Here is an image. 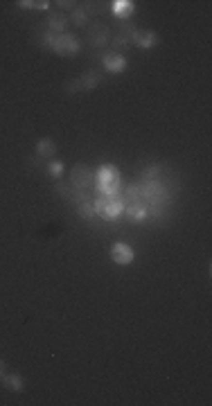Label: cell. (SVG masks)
<instances>
[{"label": "cell", "instance_id": "obj_7", "mask_svg": "<svg viewBox=\"0 0 212 406\" xmlns=\"http://www.w3.org/2000/svg\"><path fill=\"white\" fill-rule=\"evenodd\" d=\"M102 59H104V68L108 72H122L126 68V59L118 52H108V54H104Z\"/></svg>", "mask_w": 212, "mask_h": 406}, {"label": "cell", "instance_id": "obj_3", "mask_svg": "<svg viewBox=\"0 0 212 406\" xmlns=\"http://www.w3.org/2000/svg\"><path fill=\"white\" fill-rule=\"evenodd\" d=\"M52 50L57 54H61V57L79 52V39H77V36H73V34H68V32L66 34H59V36L52 41Z\"/></svg>", "mask_w": 212, "mask_h": 406}, {"label": "cell", "instance_id": "obj_17", "mask_svg": "<svg viewBox=\"0 0 212 406\" xmlns=\"http://www.w3.org/2000/svg\"><path fill=\"white\" fill-rule=\"evenodd\" d=\"M5 386L9 390H23V379L18 375H9V377H5Z\"/></svg>", "mask_w": 212, "mask_h": 406}, {"label": "cell", "instance_id": "obj_10", "mask_svg": "<svg viewBox=\"0 0 212 406\" xmlns=\"http://www.w3.org/2000/svg\"><path fill=\"white\" fill-rule=\"evenodd\" d=\"M36 154L43 158H54V154H57V144H54L52 138H41L39 142H36Z\"/></svg>", "mask_w": 212, "mask_h": 406}, {"label": "cell", "instance_id": "obj_14", "mask_svg": "<svg viewBox=\"0 0 212 406\" xmlns=\"http://www.w3.org/2000/svg\"><path fill=\"white\" fill-rule=\"evenodd\" d=\"M70 20H73L75 25H79V27H84L88 23V14L81 9V7H75L73 9V16H70Z\"/></svg>", "mask_w": 212, "mask_h": 406}, {"label": "cell", "instance_id": "obj_4", "mask_svg": "<svg viewBox=\"0 0 212 406\" xmlns=\"http://www.w3.org/2000/svg\"><path fill=\"white\" fill-rule=\"evenodd\" d=\"M95 212L102 217V219H115V217L122 212V201L120 199H97L95 201Z\"/></svg>", "mask_w": 212, "mask_h": 406}, {"label": "cell", "instance_id": "obj_22", "mask_svg": "<svg viewBox=\"0 0 212 406\" xmlns=\"http://www.w3.org/2000/svg\"><path fill=\"white\" fill-rule=\"evenodd\" d=\"M54 5H59V9H75L77 2H70V0H59V2H54Z\"/></svg>", "mask_w": 212, "mask_h": 406}, {"label": "cell", "instance_id": "obj_11", "mask_svg": "<svg viewBox=\"0 0 212 406\" xmlns=\"http://www.w3.org/2000/svg\"><path fill=\"white\" fill-rule=\"evenodd\" d=\"M100 72L97 70H86L84 75L79 77V84H81V91H91V88H95V86L100 84Z\"/></svg>", "mask_w": 212, "mask_h": 406}, {"label": "cell", "instance_id": "obj_2", "mask_svg": "<svg viewBox=\"0 0 212 406\" xmlns=\"http://www.w3.org/2000/svg\"><path fill=\"white\" fill-rule=\"evenodd\" d=\"M91 183H93V172H91V167L84 165V163L73 165V172H70V185H75L77 190H86V187H91Z\"/></svg>", "mask_w": 212, "mask_h": 406}, {"label": "cell", "instance_id": "obj_21", "mask_svg": "<svg viewBox=\"0 0 212 406\" xmlns=\"http://www.w3.org/2000/svg\"><path fill=\"white\" fill-rule=\"evenodd\" d=\"M66 91L68 93H79L81 91V84H79V81H68V84H66Z\"/></svg>", "mask_w": 212, "mask_h": 406}, {"label": "cell", "instance_id": "obj_6", "mask_svg": "<svg viewBox=\"0 0 212 406\" xmlns=\"http://www.w3.org/2000/svg\"><path fill=\"white\" fill-rule=\"evenodd\" d=\"M133 249L131 246H126V244H122V242H118V244H113L111 246V260L115 264H122V266H126V264H131L133 262Z\"/></svg>", "mask_w": 212, "mask_h": 406}, {"label": "cell", "instance_id": "obj_19", "mask_svg": "<svg viewBox=\"0 0 212 406\" xmlns=\"http://www.w3.org/2000/svg\"><path fill=\"white\" fill-rule=\"evenodd\" d=\"M47 172H50V176L59 178L61 174H63V165H61L59 160H50V165H47Z\"/></svg>", "mask_w": 212, "mask_h": 406}, {"label": "cell", "instance_id": "obj_12", "mask_svg": "<svg viewBox=\"0 0 212 406\" xmlns=\"http://www.w3.org/2000/svg\"><path fill=\"white\" fill-rule=\"evenodd\" d=\"M47 23H50V32L66 34V27H68V16H66V14H52Z\"/></svg>", "mask_w": 212, "mask_h": 406}, {"label": "cell", "instance_id": "obj_5", "mask_svg": "<svg viewBox=\"0 0 212 406\" xmlns=\"http://www.w3.org/2000/svg\"><path fill=\"white\" fill-rule=\"evenodd\" d=\"M88 41H91V46L93 47L108 46V41H111L108 27L102 25V23H91V27H88Z\"/></svg>", "mask_w": 212, "mask_h": 406}, {"label": "cell", "instance_id": "obj_23", "mask_svg": "<svg viewBox=\"0 0 212 406\" xmlns=\"http://www.w3.org/2000/svg\"><path fill=\"white\" fill-rule=\"evenodd\" d=\"M0 373H2V361H0Z\"/></svg>", "mask_w": 212, "mask_h": 406}, {"label": "cell", "instance_id": "obj_8", "mask_svg": "<svg viewBox=\"0 0 212 406\" xmlns=\"http://www.w3.org/2000/svg\"><path fill=\"white\" fill-rule=\"evenodd\" d=\"M142 199L151 203H160L165 199V190H163V185L158 183H145L142 185Z\"/></svg>", "mask_w": 212, "mask_h": 406}, {"label": "cell", "instance_id": "obj_1", "mask_svg": "<svg viewBox=\"0 0 212 406\" xmlns=\"http://www.w3.org/2000/svg\"><path fill=\"white\" fill-rule=\"evenodd\" d=\"M120 187V174L113 165H104L100 170V192L102 194H115Z\"/></svg>", "mask_w": 212, "mask_h": 406}, {"label": "cell", "instance_id": "obj_15", "mask_svg": "<svg viewBox=\"0 0 212 406\" xmlns=\"http://www.w3.org/2000/svg\"><path fill=\"white\" fill-rule=\"evenodd\" d=\"M111 46L115 52H124V50H129V36H124V34H120V36H115V39L111 41Z\"/></svg>", "mask_w": 212, "mask_h": 406}, {"label": "cell", "instance_id": "obj_20", "mask_svg": "<svg viewBox=\"0 0 212 406\" xmlns=\"http://www.w3.org/2000/svg\"><path fill=\"white\" fill-rule=\"evenodd\" d=\"M126 192H129V197L133 199V203H136L140 197H142V192H140L138 185H129V187H126Z\"/></svg>", "mask_w": 212, "mask_h": 406}, {"label": "cell", "instance_id": "obj_18", "mask_svg": "<svg viewBox=\"0 0 212 406\" xmlns=\"http://www.w3.org/2000/svg\"><path fill=\"white\" fill-rule=\"evenodd\" d=\"M77 205H79V215L84 217V219H93V215H95V208H93V205H91V201H86V199H84V201H79V203H77Z\"/></svg>", "mask_w": 212, "mask_h": 406}, {"label": "cell", "instance_id": "obj_13", "mask_svg": "<svg viewBox=\"0 0 212 406\" xmlns=\"http://www.w3.org/2000/svg\"><path fill=\"white\" fill-rule=\"evenodd\" d=\"M113 12L118 14V18H126L129 14L133 12V2L131 0H118V2H113Z\"/></svg>", "mask_w": 212, "mask_h": 406}, {"label": "cell", "instance_id": "obj_9", "mask_svg": "<svg viewBox=\"0 0 212 406\" xmlns=\"http://www.w3.org/2000/svg\"><path fill=\"white\" fill-rule=\"evenodd\" d=\"M129 41H136L138 47H151V46H156L158 36H156V32H140V30H133Z\"/></svg>", "mask_w": 212, "mask_h": 406}, {"label": "cell", "instance_id": "obj_16", "mask_svg": "<svg viewBox=\"0 0 212 406\" xmlns=\"http://www.w3.org/2000/svg\"><path fill=\"white\" fill-rule=\"evenodd\" d=\"M126 215L131 217V219H145V217H147V210L142 208L138 201H136L133 205H129V208H126Z\"/></svg>", "mask_w": 212, "mask_h": 406}]
</instances>
